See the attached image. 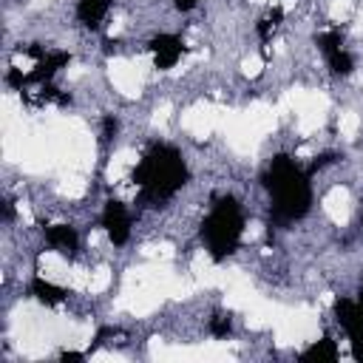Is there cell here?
<instances>
[{"instance_id":"cell-12","label":"cell","mask_w":363,"mask_h":363,"mask_svg":"<svg viewBox=\"0 0 363 363\" xmlns=\"http://www.w3.org/2000/svg\"><path fill=\"white\" fill-rule=\"evenodd\" d=\"M173 9L182 11V14H190L199 9V0H173Z\"/></svg>"},{"instance_id":"cell-9","label":"cell","mask_w":363,"mask_h":363,"mask_svg":"<svg viewBox=\"0 0 363 363\" xmlns=\"http://www.w3.org/2000/svg\"><path fill=\"white\" fill-rule=\"evenodd\" d=\"M28 295L40 303V306H48V309H54V306H62L65 301H68V289L65 286H60L57 281H51V278H43V275H34L31 281H28Z\"/></svg>"},{"instance_id":"cell-2","label":"cell","mask_w":363,"mask_h":363,"mask_svg":"<svg viewBox=\"0 0 363 363\" xmlns=\"http://www.w3.org/2000/svg\"><path fill=\"white\" fill-rule=\"evenodd\" d=\"M130 182L136 196L147 207H159L176 199L184 184L190 182V164L179 145L173 142H153L142 150L130 170Z\"/></svg>"},{"instance_id":"cell-7","label":"cell","mask_w":363,"mask_h":363,"mask_svg":"<svg viewBox=\"0 0 363 363\" xmlns=\"http://www.w3.org/2000/svg\"><path fill=\"white\" fill-rule=\"evenodd\" d=\"M43 241L51 252L62 255V258H74L79 252V244H82V233L77 224L71 221H51L43 227Z\"/></svg>"},{"instance_id":"cell-5","label":"cell","mask_w":363,"mask_h":363,"mask_svg":"<svg viewBox=\"0 0 363 363\" xmlns=\"http://www.w3.org/2000/svg\"><path fill=\"white\" fill-rule=\"evenodd\" d=\"M133 210L122 199H108L99 210V230L105 233L111 247H125L133 238Z\"/></svg>"},{"instance_id":"cell-3","label":"cell","mask_w":363,"mask_h":363,"mask_svg":"<svg viewBox=\"0 0 363 363\" xmlns=\"http://www.w3.org/2000/svg\"><path fill=\"white\" fill-rule=\"evenodd\" d=\"M244 230H247V213L241 199L224 193L213 199L204 218L199 221V244L213 264H224L238 252L244 241Z\"/></svg>"},{"instance_id":"cell-13","label":"cell","mask_w":363,"mask_h":363,"mask_svg":"<svg viewBox=\"0 0 363 363\" xmlns=\"http://www.w3.org/2000/svg\"><path fill=\"white\" fill-rule=\"evenodd\" d=\"M360 230H363V213H360Z\"/></svg>"},{"instance_id":"cell-11","label":"cell","mask_w":363,"mask_h":363,"mask_svg":"<svg viewBox=\"0 0 363 363\" xmlns=\"http://www.w3.org/2000/svg\"><path fill=\"white\" fill-rule=\"evenodd\" d=\"M346 340H349L352 357H354V360H363V332H357V335H352V337H346Z\"/></svg>"},{"instance_id":"cell-4","label":"cell","mask_w":363,"mask_h":363,"mask_svg":"<svg viewBox=\"0 0 363 363\" xmlns=\"http://www.w3.org/2000/svg\"><path fill=\"white\" fill-rule=\"evenodd\" d=\"M315 45H318V54L323 60V68L332 77L346 79L354 74V54H352L340 28H323L320 34H315Z\"/></svg>"},{"instance_id":"cell-1","label":"cell","mask_w":363,"mask_h":363,"mask_svg":"<svg viewBox=\"0 0 363 363\" xmlns=\"http://www.w3.org/2000/svg\"><path fill=\"white\" fill-rule=\"evenodd\" d=\"M261 187L269 204V221L289 227L303 221L315 204V187L309 167H301L289 153H275L261 170Z\"/></svg>"},{"instance_id":"cell-10","label":"cell","mask_w":363,"mask_h":363,"mask_svg":"<svg viewBox=\"0 0 363 363\" xmlns=\"http://www.w3.org/2000/svg\"><path fill=\"white\" fill-rule=\"evenodd\" d=\"M301 360H337L340 357V349L332 337H320V340H312L301 354Z\"/></svg>"},{"instance_id":"cell-6","label":"cell","mask_w":363,"mask_h":363,"mask_svg":"<svg viewBox=\"0 0 363 363\" xmlns=\"http://www.w3.org/2000/svg\"><path fill=\"white\" fill-rule=\"evenodd\" d=\"M145 48H147V57H150L153 68L162 71V74L179 68V62H182V60L187 57V51H190L187 40H184L182 34H176V31H156V34L147 40Z\"/></svg>"},{"instance_id":"cell-8","label":"cell","mask_w":363,"mask_h":363,"mask_svg":"<svg viewBox=\"0 0 363 363\" xmlns=\"http://www.w3.org/2000/svg\"><path fill=\"white\" fill-rule=\"evenodd\" d=\"M116 0H74V23L85 31H99Z\"/></svg>"}]
</instances>
